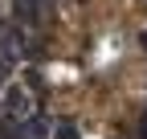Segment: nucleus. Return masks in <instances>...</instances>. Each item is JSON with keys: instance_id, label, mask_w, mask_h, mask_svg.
Here are the masks:
<instances>
[{"instance_id": "20e7f679", "label": "nucleus", "mask_w": 147, "mask_h": 139, "mask_svg": "<svg viewBox=\"0 0 147 139\" xmlns=\"http://www.w3.org/2000/svg\"><path fill=\"white\" fill-rule=\"evenodd\" d=\"M53 127H57V123L49 119L45 107H37L29 119H21V123H16V131H21L25 139H53Z\"/></svg>"}, {"instance_id": "7ed1b4c3", "label": "nucleus", "mask_w": 147, "mask_h": 139, "mask_svg": "<svg viewBox=\"0 0 147 139\" xmlns=\"http://www.w3.org/2000/svg\"><path fill=\"white\" fill-rule=\"evenodd\" d=\"M49 49H53V37L45 25H21V53L25 61H49Z\"/></svg>"}, {"instance_id": "f03ea898", "label": "nucleus", "mask_w": 147, "mask_h": 139, "mask_svg": "<svg viewBox=\"0 0 147 139\" xmlns=\"http://www.w3.org/2000/svg\"><path fill=\"white\" fill-rule=\"evenodd\" d=\"M8 16L16 25H49L57 16V0H12Z\"/></svg>"}, {"instance_id": "423d86ee", "label": "nucleus", "mask_w": 147, "mask_h": 139, "mask_svg": "<svg viewBox=\"0 0 147 139\" xmlns=\"http://www.w3.org/2000/svg\"><path fill=\"white\" fill-rule=\"evenodd\" d=\"M139 49H143V53H147V25L139 29Z\"/></svg>"}, {"instance_id": "f257e3e1", "label": "nucleus", "mask_w": 147, "mask_h": 139, "mask_svg": "<svg viewBox=\"0 0 147 139\" xmlns=\"http://www.w3.org/2000/svg\"><path fill=\"white\" fill-rule=\"evenodd\" d=\"M33 111H37V98L29 94V86L25 82H8L4 98H0V115L8 119V123H21V119H29Z\"/></svg>"}, {"instance_id": "39448f33", "label": "nucleus", "mask_w": 147, "mask_h": 139, "mask_svg": "<svg viewBox=\"0 0 147 139\" xmlns=\"http://www.w3.org/2000/svg\"><path fill=\"white\" fill-rule=\"evenodd\" d=\"M53 139H82V127L74 123V119H61V123L53 127Z\"/></svg>"}, {"instance_id": "0eeeda50", "label": "nucleus", "mask_w": 147, "mask_h": 139, "mask_svg": "<svg viewBox=\"0 0 147 139\" xmlns=\"http://www.w3.org/2000/svg\"><path fill=\"white\" fill-rule=\"evenodd\" d=\"M69 4H74V0H69Z\"/></svg>"}]
</instances>
